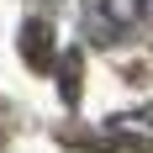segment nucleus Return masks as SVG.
Wrapping results in <instances>:
<instances>
[{"mask_svg":"<svg viewBox=\"0 0 153 153\" xmlns=\"http://www.w3.org/2000/svg\"><path fill=\"white\" fill-rule=\"evenodd\" d=\"M143 11H148V0H90L85 5V37L116 42V37H127L143 21Z\"/></svg>","mask_w":153,"mask_h":153,"instance_id":"nucleus-1","label":"nucleus"},{"mask_svg":"<svg viewBox=\"0 0 153 153\" xmlns=\"http://www.w3.org/2000/svg\"><path fill=\"white\" fill-rule=\"evenodd\" d=\"M111 132L132 148H148L153 153V111H127V116H111Z\"/></svg>","mask_w":153,"mask_h":153,"instance_id":"nucleus-2","label":"nucleus"},{"mask_svg":"<svg viewBox=\"0 0 153 153\" xmlns=\"http://www.w3.org/2000/svg\"><path fill=\"white\" fill-rule=\"evenodd\" d=\"M21 53H27L32 69H48V58H53V32H48V21H27L21 27Z\"/></svg>","mask_w":153,"mask_h":153,"instance_id":"nucleus-3","label":"nucleus"}]
</instances>
